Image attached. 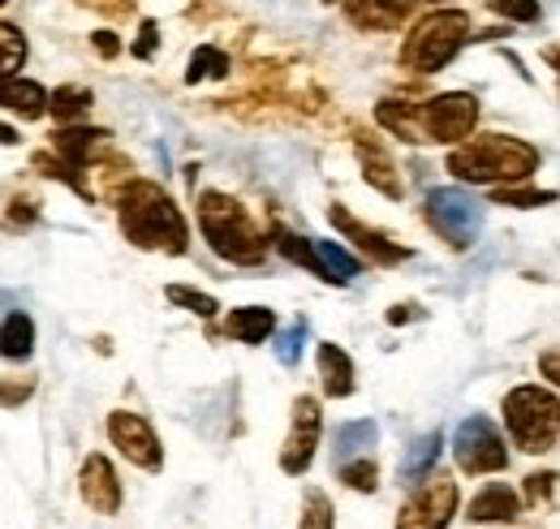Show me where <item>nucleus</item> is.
Masks as SVG:
<instances>
[{
    "instance_id": "nucleus-1",
    "label": "nucleus",
    "mask_w": 560,
    "mask_h": 529,
    "mask_svg": "<svg viewBox=\"0 0 560 529\" xmlns=\"http://www.w3.org/2000/svg\"><path fill=\"white\" fill-rule=\"evenodd\" d=\"M121 202V233L142 246V250H164V255H186L190 228L177 211V202L168 199L155 181H126V190L117 195Z\"/></svg>"
},
{
    "instance_id": "nucleus-2",
    "label": "nucleus",
    "mask_w": 560,
    "mask_h": 529,
    "mask_svg": "<svg viewBox=\"0 0 560 529\" xmlns=\"http://www.w3.org/2000/svg\"><path fill=\"white\" fill-rule=\"evenodd\" d=\"M539 146L522 142V138H504V133H483V138H470L466 146H457L448 155V173L470 181V186H483V181H522L539 168Z\"/></svg>"
},
{
    "instance_id": "nucleus-3",
    "label": "nucleus",
    "mask_w": 560,
    "mask_h": 529,
    "mask_svg": "<svg viewBox=\"0 0 560 529\" xmlns=\"http://www.w3.org/2000/svg\"><path fill=\"white\" fill-rule=\"evenodd\" d=\"M199 228H203V237L211 242V250L220 259H229V263L255 267L264 263V255H268V237L255 224V215L237 199L220 195V190H208L199 199Z\"/></svg>"
},
{
    "instance_id": "nucleus-4",
    "label": "nucleus",
    "mask_w": 560,
    "mask_h": 529,
    "mask_svg": "<svg viewBox=\"0 0 560 529\" xmlns=\"http://www.w3.org/2000/svg\"><path fill=\"white\" fill-rule=\"evenodd\" d=\"M466 44H470V13L466 9H435L401 44V66L415 69V73H435V69L448 66Z\"/></svg>"
},
{
    "instance_id": "nucleus-5",
    "label": "nucleus",
    "mask_w": 560,
    "mask_h": 529,
    "mask_svg": "<svg viewBox=\"0 0 560 529\" xmlns=\"http://www.w3.org/2000/svg\"><path fill=\"white\" fill-rule=\"evenodd\" d=\"M504 422L522 452H552L560 435V404L552 392L513 388L504 397Z\"/></svg>"
},
{
    "instance_id": "nucleus-6",
    "label": "nucleus",
    "mask_w": 560,
    "mask_h": 529,
    "mask_svg": "<svg viewBox=\"0 0 560 529\" xmlns=\"http://www.w3.org/2000/svg\"><path fill=\"white\" fill-rule=\"evenodd\" d=\"M422 215L453 250H470L483 233V202L466 190H431Z\"/></svg>"
},
{
    "instance_id": "nucleus-7",
    "label": "nucleus",
    "mask_w": 560,
    "mask_h": 529,
    "mask_svg": "<svg viewBox=\"0 0 560 529\" xmlns=\"http://www.w3.org/2000/svg\"><path fill=\"white\" fill-rule=\"evenodd\" d=\"M475 121H479V99L470 91H448L419 104V126L427 142H462L470 138Z\"/></svg>"
},
{
    "instance_id": "nucleus-8",
    "label": "nucleus",
    "mask_w": 560,
    "mask_h": 529,
    "mask_svg": "<svg viewBox=\"0 0 560 529\" xmlns=\"http://www.w3.org/2000/svg\"><path fill=\"white\" fill-rule=\"evenodd\" d=\"M453 457L466 473H495L509 465L504 452V435L491 426L488 418H466L453 435Z\"/></svg>"
},
{
    "instance_id": "nucleus-9",
    "label": "nucleus",
    "mask_w": 560,
    "mask_h": 529,
    "mask_svg": "<svg viewBox=\"0 0 560 529\" xmlns=\"http://www.w3.org/2000/svg\"><path fill=\"white\" fill-rule=\"evenodd\" d=\"M453 513H457V482L453 478H427L401 504L397 529H448Z\"/></svg>"
},
{
    "instance_id": "nucleus-10",
    "label": "nucleus",
    "mask_w": 560,
    "mask_h": 529,
    "mask_svg": "<svg viewBox=\"0 0 560 529\" xmlns=\"http://www.w3.org/2000/svg\"><path fill=\"white\" fill-rule=\"evenodd\" d=\"M108 439H113V444L126 452V461H135L139 469H147V473H155V469L164 465L160 439H155L151 422H147V418H139V413H126V409L108 413Z\"/></svg>"
},
{
    "instance_id": "nucleus-11",
    "label": "nucleus",
    "mask_w": 560,
    "mask_h": 529,
    "mask_svg": "<svg viewBox=\"0 0 560 529\" xmlns=\"http://www.w3.org/2000/svg\"><path fill=\"white\" fill-rule=\"evenodd\" d=\"M319 400L315 397H298L293 400V426H289V439L280 448V469L284 473H306L311 457H315V444H319Z\"/></svg>"
},
{
    "instance_id": "nucleus-12",
    "label": "nucleus",
    "mask_w": 560,
    "mask_h": 529,
    "mask_svg": "<svg viewBox=\"0 0 560 529\" xmlns=\"http://www.w3.org/2000/svg\"><path fill=\"white\" fill-rule=\"evenodd\" d=\"M82 499L100 517H113L121 508V482H117L113 465L104 461V457H86L82 461Z\"/></svg>"
},
{
    "instance_id": "nucleus-13",
    "label": "nucleus",
    "mask_w": 560,
    "mask_h": 529,
    "mask_svg": "<svg viewBox=\"0 0 560 529\" xmlns=\"http://www.w3.org/2000/svg\"><path fill=\"white\" fill-rule=\"evenodd\" d=\"M328 220H332L341 233H350L353 242H358V250H362V255H371L375 263H401V259H410V250H406V246H397V242H384L375 228H362V224L353 220V215L346 211V207H341V202H332V207H328Z\"/></svg>"
},
{
    "instance_id": "nucleus-14",
    "label": "nucleus",
    "mask_w": 560,
    "mask_h": 529,
    "mask_svg": "<svg viewBox=\"0 0 560 529\" xmlns=\"http://www.w3.org/2000/svg\"><path fill=\"white\" fill-rule=\"evenodd\" d=\"M419 4L422 0H346V13L362 31H397Z\"/></svg>"
},
{
    "instance_id": "nucleus-15",
    "label": "nucleus",
    "mask_w": 560,
    "mask_h": 529,
    "mask_svg": "<svg viewBox=\"0 0 560 529\" xmlns=\"http://www.w3.org/2000/svg\"><path fill=\"white\" fill-rule=\"evenodd\" d=\"M353 146H358V160H362V168H366V181H371V186H375L384 199H401V195H406V181L397 177L393 155H388V151H384L375 138H366V133H362Z\"/></svg>"
},
{
    "instance_id": "nucleus-16",
    "label": "nucleus",
    "mask_w": 560,
    "mask_h": 529,
    "mask_svg": "<svg viewBox=\"0 0 560 529\" xmlns=\"http://www.w3.org/2000/svg\"><path fill=\"white\" fill-rule=\"evenodd\" d=\"M0 108H9V113L22 117V121H35V117L48 113V91H44L39 82H31V78L9 73V78L0 82Z\"/></svg>"
},
{
    "instance_id": "nucleus-17",
    "label": "nucleus",
    "mask_w": 560,
    "mask_h": 529,
    "mask_svg": "<svg viewBox=\"0 0 560 529\" xmlns=\"http://www.w3.org/2000/svg\"><path fill=\"white\" fill-rule=\"evenodd\" d=\"M517 513H522V499H517V491H509L504 482H488V486L470 499V521H479V526L513 521Z\"/></svg>"
},
{
    "instance_id": "nucleus-18",
    "label": "nucleus",
    "mask_w": 560,
    "mask_h": 529,
    "mask_svg": "<svg viewBox=\"0 0 560 529\" xmlns=\"http://www.w3.org/2000/svg\"><path fill=\"white\" fill-rule=\"evenodd\" d=\"M319 375H324V392L332 400L350 397L353 392V362L341 344H319Z\"/></svg>"
},
{
    "instance_id": "nucleus-19",
    "label": "nucleus",
    "mask_w": 560,
    "mask_h": 529,
    "mask_svg": "<svg viewBox=\"0 0 560 529\" xmlns=\"http://www.w3.org/2000/svg\"><path fill=\"white\" fill-rule=\"evenodd\" d=\"M272 328H277V319H272L268 306H242V310H233L224 319V331L233 340H242V344H264L272 336Z\"/></svg>"
},
{
    "instance_id": "nucleus-20",
    "label": "nucleus",
    "mask_w": 560,
    "mask_h": 529,
    "mask_svg": "<svg viewBox=\"0 0 560 529\" xmlns=\"http://www.w3.org/2000/svg\"><path fill=\"white\" fill-rule=\"evenodd\" d=\"M31 349H35V324H31V315H4L0 319V357H9V362H26L31 357Z\"/></svg>"
},
{
    "instance_id": "nucleus-21",
    "label": "nucleus",
    "mask_w": 560,
    "mask_h": 529,
    "mask_svg": "<svg viewBox=\"0 0 560 529\" xmlns=\"http://www.w3.org/2000/svg\"><path fill=\"white\" fill-rule=\"evenodd\" d=\"M311 255H315V267H319V280L350 284L358 275V259L341 250V242H311Z\"/></svg>"
},
{
    "instance_id": "nucleus-22",
    "label": "nucleus",
    "mask_w": 560,
    "mask_h": 529,
    "mask_svg": "<svg viewBox=\"0 0 560 529\" xmlns=\"http://www.w3.org/2000/svg\"><path fill=\"white\" fill-rule=\"evenodd\" d=\"M375 439H380V426H375L371 418L346 422V426L337 431V448H332V457H337V465L353 461V457H366V448H375Z\"/></svg>"
},
{
    "instance_id": "nucleus-23",
    "label": "nucleus",
    "mask_w": 560,
    "mask_h": 529,
    "mask_svg": "<svg viewBox=\"0 0 560 529\" xmlns=\"http://www.w3.org/2000/svg\"><path fill=\"white\" fill-rule=\"evenodd\" d=\"M440 452H444V439H440V431H435V435H422V439H415V448L401 457V478H406V482L422 478L427 469H435Z\"/></svg>"
},
{
    "instance_id": "nucleus-24",
    "label": "nucleus",
    "mask_w": 560,
    "mask_h": 529,
    "mask_svg": "<svg viewBox=\"0 0 560 529\" xmlns=\"http://www.w3.org/2000/svg\"><path fill=\"white\" fill-rule=\"evenodd\" d=\"M208 78H229V57L220 48H195L190 52V66H186V82H208Z\"/></svg>"
},
{
    "instance_id": "nucleus-25",
    "label": "nucleus",
    "mask_w": 560,
    "mask_h": 529,
    "mask_svg": "<svg viewBox=\"0 0 560 529\" xmlns=\"http://www.w3.org/2000/svg\"><path fill=\"white\" fill-rule=\"evenodd\" d=\"M91 104H95V95L86 86H57V95L48 99V108H52L57 121H78Z\"/></svg>"
},
{
    "instance_id": "nucleus-26",
    "label": "nucleus",
    "mask_w": 560,
    "mask_h": 529,
    "mask_svg": "<svg viewBox=\"0 0 560 529\" xmlns=\"http://www.w3.org/2000/svg\"><path fill=\"white\" fill-rule=\"evenodd\" d=\"M298 529H337L332 499H328L319 486H311V491H306V499H302V521H298Z\"/></svg>"
},
{
    "instance_id": "nucleus-27",
    "label": "nucleus",
    "mask_w": 560,
    "mask_h": 529,
    "mask_svg": "<svg viewBox=\"0 0 560 529\" xmlns=\"http://www.w3.org/2000/svg\"><path fill=\"white\" fill-rule=\"evenodd\" d=\"M22 61H26V35L18 26H9V22H0V78L18 73Z\"/></svg>"
},
{
    "instance_id": "nucleus-28",
    "label": "nucleus",
    "mask_w": 560,
    "mask_h": 529,
    "mask_svg": "<svg viewBox=\"0 0 560 529\" xmlns=\"http://www.w3.org/2000/svg\"><path fill=\"white\" fill-rule=\"evenodd\" d=\"M164 297H168L173 306H186V310H195L199 319H211V315L220 310V302H215V297L199 293V289H186V284H168V289H164Z\"/></svg>"
},
{
    "instance_id": "nucleus-29",
    "label": "nucleus",
    "mask_w": 560,
    "mask_h": 529,
    "mask_svg": "<svg viewBox=\"0 0 560 529\" xmlns=\"http://www.w3.org/2000/svg\"><path fill=\"white\" fill-rule=\"evenodd\" d=\"M302 344H306V319H298L293 328L277 336V362L280 366H298L302 362Z\"/></svg>"
},
{
    "instance_id": "nucleus-30",
    "label": "nucleus",
    "mask_w": 560,
    "mask_h": 529,
    "mask_svg": "<svg viewBox=\"0 0 560 529\" xmlns=\"http://www.w3.org/2000/svg\"><path fill=\"white\" fill-rule=\"evenodd\" d=\"M552 199H557L552 190H530V186H522V190L500 186V190H495V202H500V207H544V202H552Z\"/></svg>"
},
{
    "instance_id": "nucleus-31",
    "label": "nucleus",
    "mask_w": 560,
    "mask_h": 529,
    "mask_svg": "<svg viewBox=\"0 0 560 529\" xmlns=\"http://www.w3.org/2000/svg\"><path fill=\"white\" fill-rule=\"evenodd\" d=\"M375 461H341V482L350 486V491H375Z\"/></svg>"
},
{
    "instance_id": "nucleus-32",
    "label": "nucleus",
    "mask_w": 560,
    "mask_h": 529,
    "mask_svg": "<svg viewBox=\"0 0 560 529\" xmlns=\"http://www.w3.org/2000/svg\"><path fill=\"white\" fill-rule=\"evenodd\" d=\"M277 246H280V255H284L289 263H302L306 271H315V275H319V267H315V255H311L306 237H293V233H277Z\"/></svg>"
},
{
    "instance_id": "nucleus-33",
    "label": "nucleus",
    "mask_w": 560,
    "mask_h": 529,
    "mask_svg": "<svg viewBox=\"0 0 560 529\" xmlns=\"http://www.w3.org/2000/svg\"><path fill=\"white\" fill-rule=\"evenodd\" d=\"M491 9L509 22H539V0H491Z\"/></svg>"
},
{
    "instance_id": "nucleus-34",
    "label": "nucleus",
    "mask_w": 560,
    "mask_h": 529,
    "mask_svg": "<svg viewBox=\"0 0 560 529\" xmlns=\"http://www.w3.org/2000/svg\"><path fill=\"white\" fill-rule=\"evenodd\" d=\"M155 44H160V26L155 22H142V31H139V39H135V57L139 61H151V52H155Z\"/></svg>"
},
{
    "instance_id": "nucleus-35",
    "label": "nucleus",
    "mask_w": 560,
    "mask_h": 529,
    "mask_svg": "<svg viewBox=\"0 0 560 529\" xmlns=\"http://www.w3.org/2000/svg\"><path fill=\"white\" fill-rule=\"evenodd\" d=\"M552 491H557V473H530L526 478V495L530 499H552Z\"/></svg>"
},
{
    "instance_id": "nucleus-36",
    "label": "nucleus",
    "mask_w": 560,
    "mask_h": 529,
    "mask_svg": "<svg viewBox=\"0 0 560 529\" xmlns=\"http://www.w3.org/2000/svg\"><path fill=\"white\" fill-rule=\"evenodd\" d=\"M91 44H95V52H100V57H108V61L121 52V39H117L113 31H95V35H91Z\"/></svg>"
},
{
    "instance_id": "nucleus-37",
    "label": "nucleus",
    "mask_w": 560,
    "mask_h": 529,
    "mask_svg": "<svg viewBox=\"0 0 560 529\" xmlns=\"http://www.w3.org/2000/svg\"><path fill=\"white\" fill-rule=\"evenodd\" d=\"M31 388H35V384H4V379H0V404H18V400H26L31 397Z\"/></svg>"
},
{
    "instance_id": "nucleus-38",
    "label": "nucleus",
    "mask_w": 560,
    "mask_h": 529,
    "mask_svg": "<svg viewBox=\"0 0 560 529\" xmlns=\"http://www.w3.org/2000/svg\"><path fill=\"white\" fill-rule=\"evenodd\" d=\"M82 4H95L104 13H130L135 9V0H82Z\"/></svg>"
},
{
    "instance_id": "nucleus-39",
    "label": "nucleus",
    "mask_w": 560,
    "mask_h": 529,
    "mask_svg": "<svg viewBox=\"0 0 560 529\" xmlns=\"http://www.w3.org/2000/svg\"><path fill=\"white\" fill-rule=\"evenodd\" d=\"M406 319H415V306H393L388 310V324H406Z\"/></svg>"
},
{
    "instance_id": "nucleus-40",
    "label": "nucleus",
    "mask_w": 560,
    "mask_h": 529,
    "mask_svg": "<svg viewBox=\"0 0 560 529\" xmlns=\"http://www.w3.org/2000/svg\"><path fill=\"white\" fill-rule=\"evenodd\" d=\"M544 371H548V379H557V349L544 353Z\"/></svg>"
},
{
    "instance_id": "nucleus-41",
    "label": "nucleus",
    "mask_w": 560,
    "mask_h": 529,
    "mask_svg": "<svg viewBox=\"0 0 560 529\" xmlns=\"http://www.w3.org/2000/svg\"><path fill=\"white\" fill-rule=\"evenodd\" d=\"M18 142V130L13 126H0V146H13Z\"/></svg>"
},
{
    "instance_id": "nucleus-42",
    "label": "nucleus",
    "mask_w": 560,
    "mask_h": 529,
    "mask_svg": "<svg viewBox=\"0 0 560 529\" xmlns=\"http://www.w3.org/2000/svg\"><path fill=\"white\" fill-rule=\"evenodd\" d=\"M0 4H9V0H0Z\"/></svg>"
}]
</instances>
